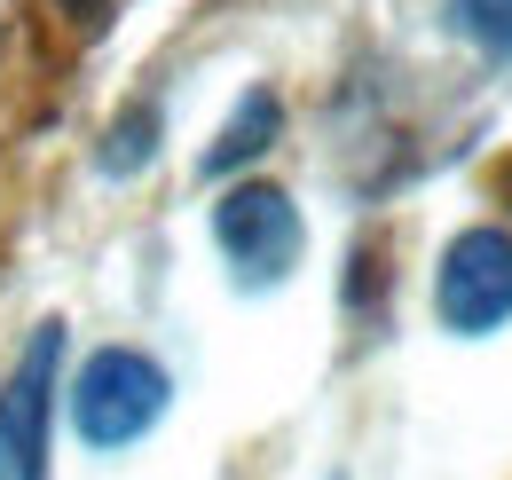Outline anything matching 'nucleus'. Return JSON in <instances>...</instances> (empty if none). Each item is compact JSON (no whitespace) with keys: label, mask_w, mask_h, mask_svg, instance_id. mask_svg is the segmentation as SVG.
Segmentation results:
<instances>
[{"label":"nucleus","mask_w":512,"mask_h":480,"mask_svg":"<svg viewBox=\"0 0 512 480\" xmlns=\"http://www.w3.org/2000/svg\"><path fill=\"white\" fill-rule=\"evenodd\" d=\"M166 370L150 355H134V347H103V355L79 370V386H71V425H79V441L87 449H134L150 425L166 418Z\"/></svg>","instance_id":"obj_1"},{"label":"nucleus","mask_w":512,"mask_h":480,"mask_svg":"<svg viewBox=\"0 0 512 480\" xmlns=\"http://www.w3.org/2000/svg\"><path fill=\"white\" fill-rule=\"evenodd\" d=\"M64 8H79V16H95V8H103V0H64Z\"/></svg>","instance_id":"obj_8"},{"label":"nucleus","mask_w":512,"mask_h":480,"mask_svg":"<svg viewBox=\"0 0 512 480\" xmlns=\"http://www.w3.org/2000/svg\"><path fill=\"white\" fill-rule=\"evenodd\" d=\"M449 16H457V32H465L473 48H489L497 63H512V0H449Z\"/></svg>","instance_id":"obj_7"},{"label":"nucleus","mask_w":512,"mask_h":480,"mask_svg":"<svg viewBox=\"0 0 512 480\" xmlns=\"http://www.w3.org/2000/svg\"><path fill=\"white\" fill-rule=\"evenodd\" d=\"M150 150H158V111L134 103V111H119V126L103 134V174H134Z\"/></svg>","instance_id":"obj_6"},{"label":"nucleus","mask_w":512,"mask_h":480,"mask_svg":"<svg viewBox=\"0 0 512 480\" xmlns=\"http://www.w3.org/2000/svg\"><path fill=\"white\" fill-rule=\"evenodd\" d=\"M56 362L64 331L40 323L0 386V480H48V410H56Z\"/></svg>","instance_id":"obj_4"},{"label":"nucleus","mask_w":512,"mask_h":480,"mask_svg":"<svg viewBox=\"0 0 512 480\" xmlns=\"http://www.w3.org/2000/svg\"><path fill=\"white\" fill-rule=\"evenodd\" d=\"M213 244H221V260L237 268V284L245 292H268V284H284L292 268H300V205L284 197V189H268V181H245V189H229L221 205H213Z\"/></svg>","instance_id":"obj_2"},{"label":"nucleus","mask_w":512,"mask_h":480,"mask_svg":"<svg viewBox=\"0 0 512 480\" xmlns=\"http://www.w3.org/2000/svg\"><path fill=\"white\" fill-rule=\"evenodd\" d=\"M284 134V103L268 95V87H253L245 103H237V119L213 134V150H205V174H237V166H253L260 150Z\"/></svg>","instance_id":"obj_5"},{"label":"nucleus","mask_w":512,"mask_h":480,"mask_svg":"<svg viewBox=\"0 0 512 480\" xmlns=\"http://www.w3.org/2000/svg\"><path fill=\"white\" fill-rule=\"evenodd\" d=\"M434 315L457 339H489L497 323H512V229L449 237L442 268H434Z\"/></svg>","instance_id":"obj_3"}]
</instances>
